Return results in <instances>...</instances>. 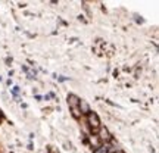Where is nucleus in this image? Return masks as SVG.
Masks as SVG:
<instances>
[{
  "instance_id": "f257e3e1",
  "label": "nucleus",
  "mask_w": 159,
  "mask_h": 153,
  "mask_svg": "<svg viewBox=\"0 0 159 153\" xmlns=\"http://www.w3.org/2000/svg\"><path fill=\"white\" fill-rule=\"evenodd\" d=\"M87 125H89V128H90L91 134H97V131H99V128H100L102 125H100V118H99V115H97L96 112L90 110V112L87 114Z\"/></svg>"
},
{
  "instance_id": "f03ea898",
  "label": "nucleus",
  "mask_w": 159,
  "mask_h": 153,
  "mask_svg": "<svg viewBox=\"0 0 159 153\" xmlns=\"http://www.w3.org/2000/svg\"><path fill=\"white\" fill-rule=\"evenodd\" d=\"M97 138H99V142L102 143V144H108L111 140H112V136H111V133L106 127H100L99 131H97Z\"/></svg>"
},
{
  "instance_id": "7ed1b4c3",
  "label": "nucleus",
  "mask_w": 159,
  "mask_h": 153,
  "mask_svg": "<svg viewBox=\"0 0 159 153\" xmlns=\"http://www.w3.org/2000/svg\"><path fill=\"white\" fill-rule=\"evenodd\" d=\"M68 108L69 109H74V108H78V103H80V97L75 96V94H68Z\"/></svg>"
},
{
  "instance_id": "20e7f679",
  "label": "nucleus",
  "mask_w": 159,
  "mask_h": 153,
  "mask_svg": "<svg viewBox=\"0 0 159 153\" xmlns=\"http://www.w3.org/2000/svg\"><path fill=\"white\" fill-rule=\"evenodd\" d=\"M78 109L81 115H87L90 112V105L87 103V100H83V99H80V103H78Z\"/></svg>"
},
{
  "instance_id": "39448f33",
  "label": "nucleus",
  "mask_w": 159,
  "mask_h": 153,
  "mask_svg": "<svg viewBox=\"0 0 159 153\" xmlns=\"http://www.w3.org/2000/svg\"><path fill=\"white\" fill-rule=\"evenodd\" d=\"M90 143H91V146H93L94 149H97L99 146H100V144H102V143L99 142L97 136H90Z\"/></svg>"
},
{
  "instance_id": "423d86ee",
  "label": "nucleus",
  "mask_w": 159,
  "mask_h": 153,
  "mask_svg": "<svg viewBox=\"0 0 159 153\" xmlns=\"http://www.w3.org/2000/svg\"><path fill=\"white\" fill-rule=\"evenodd\" d=\"M71 110V115L74 116L75 119H80L81 118V112H80V109L78 108H74V109H69Z\"/></svg>"
},
{
  "instance_id": "0eeeda50",
  "label": "nucleus",
  "mask_w": 159,
  "mask_h": 153,
  "mask_svg": "<svg viewBox=\"0 0 159 153\" xmlns=\"http://www.w3.org/2000/svg\"><path fill=\"white\" fill-rule=\"evenodd\" d=\"M12 93H13V94H18V93H19V87H13Z\"/></svg>"
},
{
  "instance_id": "6e6552de",
  "label": "nucleus",
  "mask_w": 159,
  "mask_h": 153,
  "mask_svg": "<svg viewBox=\"0 0 159 153\" xmlns=\"http://www.w3.org/2000/svg\"><path fill=\"white\" fill-rule=\"evenodd\" d=\"M3 118V112H2V109H0V119Z\"/></svg>"
},
{
  "instance_id": "1a4fd4ad",
  "label": "nucleus",
  "mask_w": 159,
  "mask_h": 153,
  "mask_svg": "<svg viewBox=\"0 0 159 153\" xmlns=\"http://www.w3.org/2000/svg\"><path fill=\"white\" fill-rule=\"evenodd\" d=\"M115 153H124V152H121V150H116V152H115Z\"/></svg>"
}]
</instances>
